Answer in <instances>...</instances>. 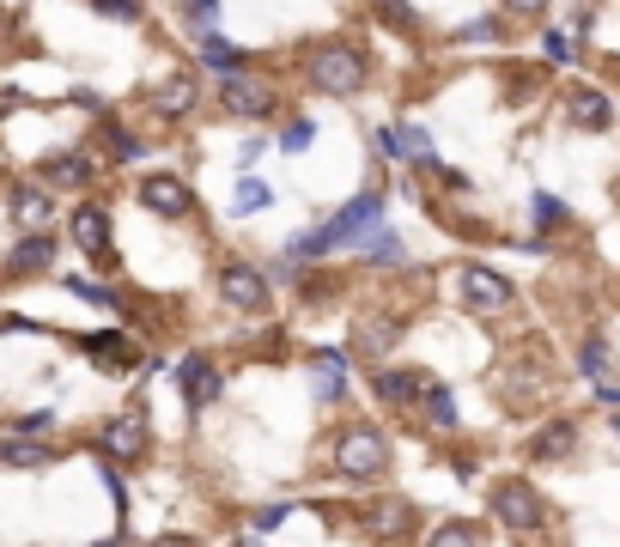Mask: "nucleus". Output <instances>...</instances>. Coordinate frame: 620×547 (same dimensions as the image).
Masks as SVG:
<instances>
[{"label":"nucleus","instance_id":"obj_16","mask_svg":"<svg viewBox=\"0 0 620 547\" xmlns=\"http://www.w3.org/2000/svg\"><path fill=\"white\" fill-rule=\"evenodd\" d=\"M420 390H426V378L420 371H408V365H377V371H371V395H377L383 408L420 402Z\"/></svg>","mask_w":620,"mask_h":547},{"label":"nucleus","instance_id":"obj_25","mask_svg":"<svg viewBox=\"0 0 620 547\" xmlns=\"http://www.w3.org/2000/svg\"><path fill=\"white\" fill-rule=\"evenodd\" d=\"M359 256H365V268H408V244H402V232H390V225H377V232L359 244Z\"/></svg>","mask_w":620,"mask_h":547},{"label":"nucleus","instance_id":"obj_39","mask_svg":"<svg viewBox=\"0 0 620 547\" xmlns=\"http://www.w3.org/2000/svg\"><path fill=\"white\" fill-rule=\"evenodd\" d=\"M92 13L116 25H146V0H92Z\"/></svg>","mask_w":620,"mask_h":547},{"label":"nucleus","instance_id":"obj_24","mask_svg":"<svg viewBox=\"0 0 620 547\" xmlns=\"http://www.w3.org/2000/svg\"><path fill=\"white\" fill-rule=\"evenodd\" d=\"M505 43V13H481L450 31V49H499Z\"/></svg>","mask_w":620,"mask_h":547},{"label":"nucleus","instance_id":"obj_2","mask_svg":"<svg viewBox=\"0 0 620 547\" xmlns=\"http://www.w3.org/2000/svg\"><path fill=\"white\" fill-rule=\"evenodd\" d=\"M298 79L323 104H347L371 86V49L359 37H317L298 62Z\"/></svg>","mask_w":620,"mask_h":547},{"label":"nucleus","instance_id":"obj_7","mask_svg":"<svg viewBox=\"0 0 620 547\" xmlns=\"http://www.w3.org/2000/svg\"><path fill=\"white\" fill-rule=\"evenodd\" d=\"M560 116L578 134H608L615 129V98H608L602 86H566L560 91Z\"/></svg>","mask_w":620,"mask_h":547},{"label":"nucleus","instance_id":"obj_35","mask_svg":"<svg viewBox=\"0 0 620 547\" xmlns=\"http://www.w3.org/2000/svg\"><path fill=\"white\" fill-rule=\"evenodd\" d=\"M365 141H371V158H383V165H408V146H402V129H396V122H377Z\"/></svg>","mask_w":620,"mask_h":547},{"label":"nucleus","instance_id":"obj_27","mask_svg":"<svg viewBox=\"0 0 620 547\" xmlns=\"http://www.w3.org/2000/svg\"><path fill=\"white\" fill-rule=\"evenodd\" d=\"M420 414H426V426H438V432H456L462 426L456 395H450L444 383H432V378H426V390H420Z\"/></svg>","mask_w":620,"mask_h":547},{"label":"nucleus","instance_id":"obj_38","mask_svg":"<svg viewBox=\"0 0 620 547\" xmlns=\"http://www.w3.org/2000/svg\"><path fill=\"white\" fill-rule=\"evenodd\" d=\"M0 462H13V469H43V462H49V444H37V438L0 444Z\"/></svg>","mask_w":620,"mask_h":547},{"label":"nucleus","instance_id":"obj_5","mask_svg":"<svg viewBox=\"0 0 620 547\" xmlns=\"http://www.w3.org/2000/svg\"><path fill=\"white\" fill-rule=\"evenodd\" d=\"M456 299H462V311H475V316H505L517 304V287L499 268H487V261H462L456 268Z\"/></svg>","mask_w":620,"mask_h":547},{"label":"nucleus","instance_id":"obj_30","mask_svg":"<svg viewBox=\"0 0 620 547\" xmlns=\"http://www.w3.org/2000/svg\"><path fill=\"white\" fill-rule=\"evenodd\" d=\"M219 19H225V0H177V25H183L189 37L219 31Z\"/></svg>","mask_w":620,"mask_h":547},{"label":"nucleus","instance_id":"obj_10","mask_svg":"<svg viewBox=\"0 0 620 547\" xmlns=\"http://www.w3.org/2000/svg\"><path fill=\"white\" fill-rule=\"evenodd\" d=\"M177 390H183L189 414H201V408H213L225 395V378H219V365H213L207 353H189V359H177Z\"/></svg>","mask_w":620,"mask_h":547},{"label":"nucleus","instance_id":"obj_9","mask_svg":"<svg viewBox=\"0 0 620 547\" xmlns=\"http://www.w3.org/2000/svg\"><path fill=\"white\" fill-rule=\"evenodd\" d=\"M134 201H140L146 213H159V220H189V213H195V196H189V182L171 177V170H153V177H140Z\"/></svg>","mask_w":620,"mask_h":547},{"label":"nucleus","instance_id":"obj_29","mask_svg":"<svg viewBox=\"0 0 620 547\" xmlns=\"http://www.w3.org/2000/svg\"><path fill=\"white\" fill-rule=\"evenodd\" d=\"M317 134H323L317 116H286V122H280V134H274V153L298 158V153H311V146H317Z\"/></svg>","mask_w":620,"mask_h":547},{"label":"nucleus","instance_id":"obj_36","mask_svg":"<svg viewBox=\"0 0 620 547\" xmlns=\"http://www.w3.org/2000/svg\"><path fill=\"white\" fill-rule=\"evenodd\" d=\"M608 359H615V347H608L602 335H584V347H578V371L590 383H602L608 378Z\"/></svg>","mask_w":620,"mask_h":547},{"label":"nucleus","instance_id":"obj_11","mask_svg":"<svg viewBox=\"0 0 620 547\" xmlns=\"http://www.w3.org/2000/svg\"><path fill=\"white\" fill-rule=\"evenodd\" d=\"M566 225H572L566 201H560L554 189H536V196H529V237L517 249H536V256H541V249H554V237L566 232Z\"/></svg>","mask_w":620,"mask_h":547},{"label":"nucleus","instance_id":"obj_33","mask_svg":"<svg viewBox=\"0 0 620 547\" xmlns=\"http://www.w3.org/2000/svg\"><path fill=\"white\" fill-rule=\"evenodd\" d=\"M578 55H584V43L572 37L566 25H548V31H541V62H548V67H572Z\"/></svg>","mask_w":620,"mask_h":547},{"label":"nucleus","instance_id":"obj_26","mask_svg":"<svg viewBox=\"0 0 620 547\" xmlns=\"http://www.w3.org/2000/svg\"><path fill=\"white\" fill-rule=\"evenodd\" d=\"M371 19H377L383 31H396V37H420L426 31V19H420L414 0H371Z\"/></svg>","mask_w":620,"mask_h":547},{"label":"nucleus","instance_id":"obj_8","mask_svg":"<svg viewBox=\"0 0 620 547\" xmlns=\"http://www.w3.org/2000/svg\"><path fill=\"white\" fill-rule=\"evenodd\" d=\"M268 292H274V280H268L256 261H225L219 268V299L232 304V311H244V316L268 311Z\"/></svg>","mask_w":620,"mask_h":547},{"label":"nucleus","instance_id":"obj_46","mask_svg":"<svg viewBox=\"0 0 620 547\" xmlns=\"http://www.w3.org/2000/svg\"><path fill=\"white\" fill-rule=\"evenodd\" d=\"M232 547H262V542H256V535H238V542H232Z\"/></svg>","mask_w":620,"mask_h":547},{"label":"nucleus","instance_id":"obj_6","mask_svg":"<svg viewBox=\"0 0 620 547\" xmlns=\"http://www.w3.org/2000/svg\"><path fill=\"white\" fill-rule=\"evenodd\" d=\"M487 511H493V523L511 529V535H536L541 523H548V505H541V493L529 481H493Z\"/></svg>","mask_w":620,"mask_h":547},{"label":"nucleus","instance_id":"obj_17","mask_svg":"<svg viewBox=\"0 0 620 547\" xmlns=\"http://www.w3.org/2000/svg\"><path fill=\"white\" fill-rule=\"evenodd\" d=\"M98 444H104V456H116V462H140L146 456V414H116Z\"/></svg>","mask_w":620,"mask_h":547},{"label":"nucleus","instance_id":"obj_13","mask_svg":"<svg viewBox=\"0 0 620 547\" xmlns=\"http://www.w3.org/2000/svg\"><path fill=\"white\" fill-rule=\"evenodd\" d=\"M195 62L207 67L213 79H232V74H250L256 55L244 49V43H232L225 31H207V37H195Z\"/></svg>","mask_w":620,"mask_h":547},{"label":"nucleus","instance_id":"obj_1","mask_svg":"<svg viewBox=\"0 0 620 547\" xmlns=\"http://www.w3.org/2000/svg\"><path fill=\"white\" fill-rule=\"evenodd\" d=\"M383 213H390V189H383V182H371V189H359L347 208H335L329 220H317L311 232L286 237V244H280V256L304 261V268H317V261H329V256H341V249L365 244V237L383 225Z\"/></svg>","mask_w":620,"mask_h":547},{"label":"nucleus","instance_id":"obj_15","mask_svg":"<svg viewBox=\"0 0 620 547\" xmlns=\"http://www.w3.org/2000/svg\"><path fill=\"white\" fill-rule=\"evenodd\" d=\"M347 383H353V359H347L341 347H317L311 353V390H317V402H341Z\"/></svg>","mask_w":620,"mask_h":547},{"label":"nucleus","instance_id":"obj_40","mask_svg":"<svg viewBox=\"0 0 620 547\" xmlns=\"http://www.w3.org/2000/svg\"><path fill=\"white\" fill-rule=\"evenodd\" d=\"M499 13L517 19V25H541V19L554 13V0H499Z\"/></svg>","mask_w":620,"mask_h":547},{"label":"nucleus","instance_id":"obj_28","mask_svg":"<svg viewBox=\"0 0 620 547\" xmlns=\"http://www.w3.org/2000/svg\"><path fill=\"white\" fill-rule=\"evenodd\" d=\"M55 249H61V244H55L49 232H25L13 244V274H43L55 261Z\"/></svg>","mask_w":620,"mask_h":547},{"label":"nucleus","instance_id":"obj_45","mask_svg":"<svg viewBox=\"0 0 620 547\" xmlns=\"http://www.w3.org/2000/svg\"><path fill=\"white\" fill-rule=\"evenodd\" d=\"M67 104H74V110H92V116H98V110H104V91H92V86H74V91H67Z\"/></svg>","mask_w":620,"mask_h":547},{"label":"nucleus","instance_id":"obj_23","mask_svg":"<svg viewBox=\"0 0 620 547\" xmlns=\"http://www.w3.org/2000/svg\"><path fill=\"white\" fill-rule=\"evenodd\" d=\"M268 208H274V189H268L256 170L232 182V201H225V213H232V220H256V213H268Z\"/></svg>","mask_w":620,"mask_h":547},{"label":"nucleus","instance_id":"obj_19","mask_svg":"<svg viewBox=\"0 0 620 547\" xmlns=\"http://www.w3.org/2000/svg\"><path fill=\"white\" fill-rule=\"evenodd\" d=\"M13 220L25 225V232H49V220H55V189L49 182H25V189H13Z\"/></svg>","mask_w":620,"mask_h":547},{"label":"nucleus","instance_id":"obj_14","mask_svg":"<svg viewBox=\"0 0 620 547\" xmlns=\"http://www.w3.org/2000/svg\"><path fill=\"white\" fill-rule=\"evenodd\" d=\"M67 237L80 256H110V208L104 201H86V208L67 213Z\"/></svg>","mask_w":620,"mask_h":547},{"label":"nucleus","instance_id":"obj_42","mask_svg":"<svg viewBox=\"0 0 620 547\" xmlns=\"http://www.w3.org/2000/svg\"><path fill=\"white\" fill-rule=\"evenodd\" d=\"M67 292H74V299H86V304H104V311L116 304V292H110L104 280H86V274H74V280H67Z\"/></svg>","mask_w":620,"mask_h":547},{"label":"nucleus","instance_id":"obj_34","mask_svg":"<svg viewBox=\"0 0 620 547\" xmlns=\"http://www.w3.org/2000/svg\"><path fill=\"white\" fill-rule=\"evenodd\" d=\"M402 129V146H408V165H432L438 158V134L426 122H396Z\"/></svg>","mask_w":620,"mask_h":547},{"label":"nucleus","instance_id":"obj_21","mask_svg":"<svg viewBox=\"0 0 620 547\" xmlns=\"http://www.w3.org/2000/svg\"><path fill=\"white\" fill-rule=\"evenodd\" d=\"M402 328H408L402 316H377V311H371V316H359L353 341H359V353H365V359H377V365H383V353H390V347L402 341Z\"/></svg>","mask_w":620,"mask_h":547},{"label":"nucleus","instance_id":"obj_47","mask_svg":"<svg viewBox=\"0 0 620 547\" xmlns=\"http://www.w3.org/2000/svg\"><path fill=\"white\" fill-rule=\"evenodd\" d=\"M615 438H620V414H615Z\"/></svg>","mask_w":620,"mask_h":547},{"label":"nucleus","instance_id":"obj_22","mask_svg":"<svg viewBox=\"0 0 620 547\" xmlns=\"http://www.w3.org/2000/svg\"><path fill=\"white\" fill-rule=\"evenodd\" d=\"M92 141L104 146V158H110V165H134V158H146V141H140L134 129H122L116 116H104V122H98V134H92Z\"/></svg>","mask_w":620,"mask_h":547},{"label":"nucleus","instance_id":"obj_20","mask_svg":"<svg viewBox=\"0 0 620 547\" xmlns=\"http://www.w3.org/2000/svg\"><path fill=\"white\" fill-rule=\"evenodd\" d=\"M572 450H578V420H548L529 438V462H566Z\"/></svg>","mask_w":620,"mask_h":547},{"label":"nucleus","instance_id":"obj_31","mask_svg":"<svg viewBox=\"0 0 620 547\" xmlns=\"http://www.w3.org/2000/svg\"><path fill=\"white\" fill-rule=\"evenodd\" d=\"M80 347L92 353L98 365H110V371H128V365H134V347H128V335H116V328H104V335H86Z\"/></svg>","mask_w":620,"mask_h":547},{"label":"nucleus","instance_id":"obj_41","mask_svg":"<svg viewBox=\"0 0 620 547\" xmlns=\"http://www.w3.org/2000/svg\"><path fill=\"white\" fill-rule=\"evenodd\" d=\"M268 153H274V141H262V134H244V141H238V177H250V170L262 165Z\"/></svg>","mask_w":620,"mask_h":547},{"label":"nucleus","instance_id":"obj_32","mask_svg":"<svg viewBox=\"0 0 620 547\" xmlns=\"http://www.w3.org/2000/svg\"><path fill=\"white\" fill-rule=\"evenodd\" d=\"M365 517H371V529L377 535H408L414 529V505L408 499H371Z\"/></svg>","mask_w":620,"mask_h":547},{"label":"nucleus","instance_id":"obj_12","mask_svg":"<svg viewBox=\"0 0 620 547\" xmlns=\"http://www.w3.org/2000/svg\"><path fill=\"white\" fill-rule=\"evenodd\" d=\"M201 98H207V91H201L195 74H171V79L153 86V116H159L165 129H177V122H189L201 110Z\"/></svg>","mask_w":620,"mask_h":547},{"label":"nucleus","instance_id":"obj_18","mask_svg":"<svg viewBox=\"0 0 620 547\" xmlns=\"http://www.w3.org/2000/svg\"><path fill=\"white\" fill-rule=\"evenodd\" d=\"M98 158L92 153H55L49 165H43V182H49V189H92L98 182Z\"/></svg>","mask_w":620,"mask_h":547},{"label":"nucleus","instance_id":"obj_37","mask_svg":"<svg viewBox=\"0 0 620 547\" xmlns=\"http://www.w3.org/2000/svg\"><path fill=\"white\" fill-rule=\"evenodd\" d=\"M420 547H481V529L475 523H462V517H450V523H438Z\"/></svg>","mask_w":620,"mask_h":547},{"label":"nucleus","instance_id":"obj_3","mask_svg":"<svg viewBox=\"0 0 620 547\" xmlns=\"http://www.w3.org/2000/svg\"><path fill=\"white\" fill-rule=\"evenodd\" d=\"M219 110H225L232 122H274L280 110H286V91H280L274 74L250 67V74L219 79Z\"/></svg>","mask_w":620,"mask_h":547},{"label":"nucleus","instance_id":"obj_44","mask_svg":"<svg viewBox=\"0 0 620 547\" xmlns=\"http://www.w3.org/2000/svg\"><path fill=\"white\" fill-rule=\"evenodd\" d=\"M292 511H298L292 499H280V505H262V511H256V529H280V523H286Z\"/></svg>","mask_w":620,"mask_h":547},{"label":"nucleus","instance_id":"obj_4","mask_svg":"<svg viewBox=\"0 0 620 547\" xmlns=\"http://www.w3.org/2000/svg\"><path fill=\"white\" fill-rule=\"evenodd\" d=\"M335 475L341 481H353V487H365V481H383V469H390V438H383L377 426H347L341 438H335Z\"/></svg>","mask_w":620,"mask_h":547},{"label":"nucleus","instance_id":"obj_43","mask_svg":"<svg viewBox=\"0 0 620 547\" xmlns=\"http://www.w3.org/2000/svg\"><path fill=\"white\" fill-rule=\"evenodd\" d=\"M596 13H602V7H596V0H584L578 13L566 19V31H572V37H578V43H590V31H596Z\"/></svg>","mask_w":620,"mask_h":547}]
</instances>
